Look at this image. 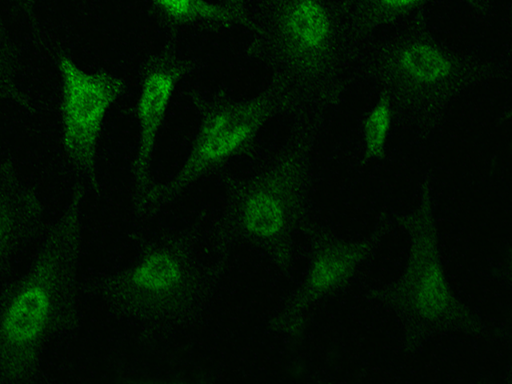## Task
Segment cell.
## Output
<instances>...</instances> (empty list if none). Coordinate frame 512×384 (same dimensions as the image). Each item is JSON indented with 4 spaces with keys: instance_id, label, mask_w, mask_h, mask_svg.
Masks as SVG:
<instances>
[{
    "instance_id": "cell-1",
    "label": "cell",
    "mask_w": 512,
    "mask_h": 384,
    "mask_svg": "<svg viewBox=\"0 0 512 384\" xmlns=\"http://www.w3.org/2000/svg\"><path fill=\"white\" fill-rule=\"evenodd\" d=\"M85 192L75 187L25 273L0 297V384L31 381L48 344L75 319Z\"/></svg>"
},
{
    "instance_id": "cell-2",
    "label": "cell",
    "mask_w": 512,
    "mask_h": 384,
    "mask_svg": "<svg viewBox=\"0 0 512 384\" xmlns=\"http://www.w3.org/2000/svg\"><path fill=\"white\" fill-rule=\"evenodd\" d=\"M248 29L246 52L270 71L286 112L296 116L334 92L343 31L326 0H261Z\"/></svg>"
},
{
    "instance_id": "cell-3",
    "label": "cell",
    "mask_w": 512,
    "mask_h": 384,
    "mask_svg": "<svg viewBox=\"0 0 512 384\" xmlns=\"http://www.w3.org/2000/svg\"><path fill=\"white\" fill-rule=\"evenodd\" d=\"M191 97L199 117L196 135L180 169L165 184L153 186L145 208L174 200L194 182L248 152L264 126L286 112L285 101L272 86L239 100L221 93L195 92Z\"/></svg>"
},
{
    "instance_id": "cell-4",
    "label": "cell",
    "mask_w": 512,
    "mask_h": 384,
    "mask_svg": "<svg viewBox=\"0 0 512 384\" xmlns=\"http://www.w3.org/2000/svg\"><path fill=\"white\" fill-rule=\"evenodd\" d=\"M374 71L395 113L413 118L438 111L481 73L476 63L424 35L403 37L384 46Z\"/></svg>"
},
{
    "instance_id": "cell-5",
    "label": "cell",
    "mask_w": 512,
    "mask_h": 384,
    "mask_svg": "<svg viewBox=\"0 0 512 384\" xmlns=\"http://www.w3.org/2000/svg\"><path fill=\"white\" fill-rule=\"evenodd\" d=\"M308 142L298 138L230 192L234 230L277 258L284 255L308 185Z\"/></svg>"
},
{
    "instance_id": "cell-6",
    "label": "cell",
    "mask_w": 512,
    "mask_h": 384,
    "mask_svg": "<svg viewBox=\"0 0 512 384\" xmlns=\"http://www.w3.org/2000/svg\"><path fill=\"white\" fill-rule=\"evenodd\" d=\"M201 283L200 269L188 250L166 242L148 248L129 268L106 280L101 290L116 309L155 323L188 312Z\"/></svg>"
},
{
    "instance_id": "cell-7",
    "label": "cell",
    "mask_w": 512,
    "mask_h": 384,
    "mask_svg": "<svg viewBox=\"0 0 512 384\" xmlns=\"http://www.w3.org/2000/svg\"><path fill=\"white\" fill-rule=\"evenodd\" d=\"M61 145L65 159L85 188L97 190L99 141L106 116L125 90V81L104 69L88 71L69 54L56 62Z\"/></svg>"
},
{
    "instance_id": "cell-8",
    "label": "cell",
    "mask_w": 512,
    "mask_h": 384,
    "mask_svg": "<svg viewBox=\"0 0 512 384\" xmlns=\"http://www.w3.org/2000/svg\"><path fill=\"white\" fill-rule=\"evenodd\" d=\"M193 62L172 46L150 55L142 65L135 116L137 145L133 184L137 208L145 209L153 188L151 166L159 132L179 82L193 69Z\"/></svg>"
},
{
    "instance_id": "cell-9",
    "label": "cell",
    "mask_w": 512,
    "mask_h": 384,
    "mask_svg": "<svg viewBox=\"0 0 512 384\" xmlns=\"http://www.w3.org/2000/svg\"><path fill=\"white\" fill-rule=\"evenodd\" d=\"M413 234L405 279L408 302L423 318L438 320L452 313L454 299L441 268L429 214L420 213Z\"/></svg>"
},
{
    "instance_id": "cell-10",
    "label": "cell",
    "mask_w": 512,
    "mask_h": 384,
    "mask_svg": "<svg viewBox=\"0 0 512 384\" xmlns=\"http://www.w3.org/2000/svg\"><path fill=\"white\" fill-rule=\"evenodd\" d=\"M43 215L38 192L8 161L0 164V278Z\"/></svg>"
},
{
    "instance_id": "cell-11",
    "label": "cell",
    "mask_w": 512,
    "mask_h": 384,
    "mask_svg": "<svg viewBox=\"0 0 512 384\" xmlns=\"http://www.w3.org/2000/svg\"><path fill=\"white\" fill-rule=\"evenodd\" d=\"M362 245H335L321 249L313 258L305 282L280 317L288 326L309 303L343 284L365 256Z\"/></svg>"
},
{
    "instance_id": "cell-12",
    "label": "cell",
    "mask_w": 512,
    "mask_h": 384,
    "mask_svg": "<svg viewBox=\"0 0 512 384\" xmlns=\"http://www.w3.org/2000/svg\"><path fill=\"white\" fill-rule=\"evenodd\" d=\"M156 13L172 28L249 27L252 13L245 4L229 5L210 0H150Z\"/></svg>"
},
{
    "instance_id": "cell-13",
    "label": "cell",
    "mask_w": 512,
    "mask_h": 384,
    "mask_svg": "<svg viewBox=\"0 0 512 384\" xmlns=\"http://www.w3.org/2000/svg\"><path fill=\"white\" fill-rule=\"evenodd\" d=\"M437 0H344L339 11L342 31L360 37L389 25ZM482 8L480 0H456Z\"/></svg>"
},
{
    "instance_id": "cell-14",
    "label": "cell",
    "mask_w": 512,
    "mask_h": 384,
    "mask_svg": "<svg viewBox=\"0 0 512 384\" xmlns=\"http://www.w3.org/2000/svg\"><path fill=\"white\" fill-rule=\"evenodd\" d=\"M394 115L395 109L391 98L381 91L361 122V142L367 161L378 160L384 155Z\"/></svg>"
},
{
    "instance_id": "cell-15",
    "label": "cell",
    "mask_w": 512,
    "mask_h": 384,
    "mask_svg": "<svg viewBox=\"0 0 512 384\" xmlns=\"http://www.w3.org/2000/svg\"><path fill=\"white\" fill-rule=\"evenodd\" d=\"M19 79L15 50L0 23V104H26L27 97Z\"/></svg>"
},
{
    "instance_id": "cell-16",
    "label": "cell",
    "mask_w": 512,
    "mask_h": 384,
    "mask_svg": "<svg viewBox=\"0 0 512 384\" xmlns=\"http://www.w3.org/2000/svg\"><path fill=\"white\" fill-rule=\"evenodd\" d=\"M13 13L25 21H31L36 15L38 0H4Z\"/></svg>"
},
{
    "instance_id": "cell-17",
    "label": "cell",
    "mask_w": 512,
    "mask_h": 384,
    "mask_svg": "<svg viewBox=\"0 0 512 384\" xmlns=\"http://www.w3.org/2000/svg\"><path fill=\"white\" fill-rule=\"evenodd\" d=\"M221 2L229 5H241L244 4L242 0H221Z\"/></svg>"
},
{
    "instance_id": "cell-18",
    "label": "cell",
    "mask_w": 512,
    "mask_h": 384,
    "mask_svg": "<svg viewBox=\"0 0 512 384\" xmlns=\"http://www.w3.org/2000/svg\"><path fill=\"white\" fill-rule=\"evenodd\" d=\"M82 1H86V0H82Z\"/></svg>"
}]
</instances>
